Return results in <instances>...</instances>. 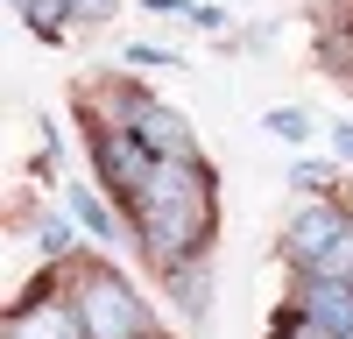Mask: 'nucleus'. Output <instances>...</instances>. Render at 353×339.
<instances>
[{
    "instance_id": "2eb2a0df",
    "label": "nucleus",
    "mask_w": 353,
    "mask_h": 339,
    "mask_svg": "<svg viewBox=\"0 0 353 339\" xmlns=\"http://www.w3.org/2000/svg\"><path fill=\"white\" fill-rule=\"evenodd\" d=\"M325 184H332L325 163H297V191H318V198H325Z\"/></svg>"
},
{
    "instance_id": "9d476101",
    "label": "nucleus",
    "mask_w": 353,
    "mask_h": 339,
    "mask_svg": "<svg viewBox=\"0 0 353 339\" xmlns=\"http://www.w3.org/2000/svg\"><path fill=\"white\" fill-rule=\"evenodd\" d=\"M261 127H269L276 141H311V113H304V106H269V113H261Z\"/></svg>"
},
{
    "instance_id": "ddd939ff",
    "label": "nucleus",
    "mask_w": 353,
    "mask_h": 339,
    "mask_svg": "<svg viewBox=\"0 0 353 339\" xmlns=\"http://www.w3.org/2000/svg\"><path fill=\"white\" fill-rule=\"evenodd\" d=\"M113 14H121V0H71V21H113Z\"/></svg>"
},
{
    "instance_id": "6ab92c4d",
    "label": "nucleus",
    "mask_w": 353,
    "mask_h": 339,
    "mask_svg": "<svg viewBox=\"0 0 353 339\" xmlns=\"http://www.w3.org/2000/svg\"><path fill=\"white\" fill-rule=\"evenodd\" d=\"M8 8H14V14H28V0H8Z\"/></svg>"
},
{
    "instance_id": "a211bd4d",
    "label": "nucleus",
    "mask_w": 353,
    "mask_h": 339,
    "mask_svg": "<svg viewBox=\"0 0 353 339\" xmlns=\"http://www.w3.org/2000/svg\"><path fill=\"white\" fill-rule=\"evenodd\" d=\"M283 339H325V332H311V325L297 318V311H290V332H283Z\"/></svg>"
},
{
    "instance_id": "dca6fc26",
    "label": "nucleus",
    "mask_w": 353,
    "mask_h": 339,
    "mask_svg": "<svg viewBox=\"0 0 353 339\" xmlns=\"http://www.w3.org/2000/svg\"><path fill=\"white\" fill-rule=\"evenodd\" d=\"M318 276H339V282H353V234H346V247H339V254H332V262L318 269Z\"/></svg>"
},
{
    "instance_id": "39448f33",
    "label": "nucleus",
    "mask_w": 353,
    "mask_h": 339,
    "mask_svg": "<svg viewBox=\"0 0 353 339\" xmlns=\"http://www.w3.org/2000/svg\"><path fill=\"white\" fill-rule=\"evenodd\" d=\"M128 127L141 134V149H149L156 163H198V134H191V121H184L176 106H163V99H134Z\"/></svg>"
},
{
    "instance_id": "aec40b11",
    "label": "nucleus",
    "mask_w": 353,
    "mask_h": 339,
    "mask_svg": "<svg viewBox=\"0 0 353 339\" xmlns=\"http://www.w3.org/2000/svg\"><path fill=\"white\" fill-rule=\"evenodd\" d=\"M149 339H156V332H149Z\"/></svg>"
},
{
    "instance_id": "423d86ee",
    "label": "nucleus",
    "mask_w": 353,
    "mask_h": 339,
    "mask_svg": "<svg viewBox=\"0 0 353 339\" xmlns=\"http://www.w3.org/2000/svg\"><path fill=\"white\" fill-rule=\"evenodd\" d=\"M297 318L325 339H353V282L339 276H297Z\"/></svg>"
},
{
    "instance_id": "f8f14e48",
    "label": "nucleus",
    "mask_w": 353,
    "mask_h": 339,
    "mask_svg": "<svg viewBox=\"0 0 353 339\" xmlns=\"http://www.w3.org/2000/svg\"><path fill=\"white\" fill-rule=\"evenodd\" d=\"M36 247L50 254V262H64V254H71V226L57 219V212H43V219H36Z\"/></svg>"
},
{
    "instance_id": "f257e3e1",
    "label": "nucleus",
    "mask_w": 353,
    "mask_h": 339,
    "mask_svg": "<svg viewBox=\"0 0 353 339\" xmlns=\"http://www.w3.org/2000/svg\"><path fill=\"white\" fill-rule=\"evenodd\" d=\"M134 234H141V254L176 276V269H191L205 262V247H212V163H156L149 170V184H141L134 198Z\"/></svg>"
},
{
    "instance_id": "9b49d317",
    "label": "nucleus",
    "mask_w": 353,
    "mask_h": 339,
    "mask_svg": "<svg viewBox=\"0 0 353 339\" xmlns=\"http://www.w3.org/2000/svg\"><path fill=\"white\" fill-rule=\"evenodd\" d=\"M36 36H64V21H71V0H28V14H21Z\"/></svg>"
},
{
    "instance_id": "1a4fd4ad",
    "label": "nucleus",
    "mask_w": 353,
    "mask_h": 339,
    "mask_svg": "<svg viewBox=\"0 0 353 339\" xmlns=\"http://www.w3.org/2000/svg\"><path fill=\"white\" fill-rule=\"evenodd\" d=\"M176 304H184V318H205V304H212V262H191V269H176Z\"/></svg>"
},
{
    "instance_id": "6e6552de",
    "label": "nucleus",
    "mask_w": 353,
    "mask_h": 339,
    "mask_svg": "<svg viewBox=\"0 0 353 339\" xmlns=\"http://www.w3.org/2000/svg\"><path fill=\"white\" fill-rule=\"evenodd\" d=\"M64 198H71V219H78L92 240H121V219H113V205H106L92 184H64Z\"/></svg>"
},
{
    "instance_id": "7ed1b4c3",
    "label": "nucleus",
    "mask_w": 353,
    "mask_h": 339,
    "mask_svg": "<svg viewBox=\"0 0 353 339\" xmlns=\"http://www.w3.org/2000/svg\"><path fill=\"white\" fill-rule=\"evenodd\" d=\"M353 234V212L339 205V198H318V205H304L297 219H290V234H283V262L297 269V276H318L332 262V254L346 247Z\"/></svg>"
},
{
    "instance_id": "0eeeda50",
    "label": "nucleus",
    "mask_w": 353,
    "mask_h": 339,
    "mask_svg": "<svg viewBox=\"0 0 353 339\" xmlns=\"http://www.w3.org/2000/svg\"><path fill=\"white\" fill-rule=\"evenodd\" d=\"M36 297V290H28ZM8 339H85V325H78V304L71 297H36V304H14L8 311Z\"/></svg>"
},
{
    "instance_id": "4468645a",
    "label": "nucleus",
    "mask_w": 353,
    "mask_h": 339,
    "mask_svg": "<svg viewBox=\"0 0 353 339\" xmlns=\"http://www.w3.org/2000/svg\"><path fill=\"white\" fill-rule=\"evenodd\" d=\"M128 64H134V71H149V64H176V56L156 50V43H128Z\"/></svg>"
},
{
    "instance_id": "f3484780",
    "label": "nucleus",
    "mask_w": 353,
    "mask_h": 339,
    "mask_svg": "<svg viewBox=\"0 0 353 339\" xmlns=\"http://www.w3.org/2000/svg\"><path fill=\"white\" fill-rule=\"evenodd\" d=\"M332 149H339V156H353V121H339V127H332Z\"/></svg>"
},
{
    "instance_id": "20e7f679",
    "label": "nucleus",
    "mask_w": 353,
    "mask_h": 339,
    "mask_svg": "<svg viewBox=\"0 0 353 339\" xmlns=\"http://www.w3.org/2000/svg\"><path fill=\"white\" fill-rule=\"evenodd\" d=\"M92 170L106 177V191L113 198H141V184H149V170H156V156L141 149V134L134 127H121V121H106V127H92Z\"/></svg>"
},
{
    "instance_id": "f03ea898",
    "label": "nucleus",
    "mask_w": 353,
    "mask_h": 339,
    "mask_svg": "<svg viewBox=\"0 0 353 339\" xmlns=\"http://www.w3.org/2000/svg\"><path fill=\"white\" fill-rule=\"evenodd\" d=\"M71 304L85 339H149V304L134 297V282L106 262H78L71 269Z\"/></svg>"
}]
</instances>
